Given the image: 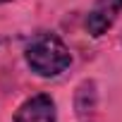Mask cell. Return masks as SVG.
Segmentation results:
<instances>
[{"instance_id":"obj_1","label":"cell","mask_w":122,"mask_h":122,"mask_svg":"<svg viewBox=\"0 0 122 122\" xmlns=\"http://www.w3.org/2000/svg\"><path fill=\"white\" fill-rule=\"evenodd\" d=\"M26 65L38 77H57L72 65V55L65 41L55 34H36L24 48Z\"/></svg>"},{"instance_id":"obj_2","label":"cell","mask_w":122,"mask_h":122,"mask_svg":"<svg viewBox=\"0 0 122 122\" xmlns=\"http://www.w3.org/2000/svg\"><path fill=\"white\" fill-rule=\"evenodd\" d=\"M120 10H122V0H96V5L86 15V31L93 38L103 36L117 19Z\"/></svg>"},{"instance_id":"obj_3","label":"cell","mask_w":122,"mask_h":122,"mask_svg":"<svg viewBox=\"0 0 122 122\" xmlns=\"http://www.w3.org/2000/svg\"><path fill=\"white\" fill-rule=\"evenodd\" d=\"M15 122H55V103H53V98L46 96V93L31 96L29 101H24L17 108Z\"/></svg>"},{"instance_id":"obj_4","label":"cell","mask_w":122,"mask_h":122,"mask_svg":"<svg viewBox=\"0 0 122 122\" xmlns=\"http://www.w3.org/2000/svg\"><path fill=\"white\" fill-rule=\"evenodd\" d=\"M3 3H10V0H0V5H3Z\"/></svg>"}]
</instances>
